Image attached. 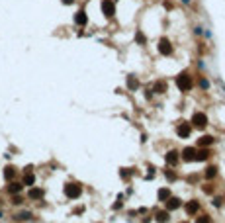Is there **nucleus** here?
Wrapping results in <instances>:
<instances>
[{
  "label": "nucleus",
  "mask_w": 225,
  "mask_h": 223,
  "mask_svg": "<svg viewBox=\"0 0 225 223\" xmlns=\"http://www.w3.org/2000/svg\"><path fill=\"white\" fill-rule=\"evenodd\" d=\"M176 84H178L180 90H190V88L194 86V80H192V76H190L188 72H180L178 76H176Z\"/></svg>",
  "instance_id": "obj_1"
},
{
  "label": "nucleus",
  "mask_w": 225,
  "mask_h": 223,
  "mask_svg": "<svg viewBox=\"0 0 225 223\" xmlns=\"http://www.w3.org/2000/svg\"><path fill=\"white\" fill-rule=\"evenodd\" d=\"M192 125H194V127H198V129H204V127L207 125L206 114H202V112H196V114H194V118H192Z\"/></svg>",
  "instance_id": "obj_2"
},
{
  "label": "nucleus",
  "mask_w": 225,
  "mask_h": 223,
  "mask_svg": "<svg viewBox=\"0 0 225 223\" xmlns=\"http://www.w3.org/2000/svg\"><path fill=\"white\" fill-rule=\"evenodd\" d=\"M65 194H67V198H78L80 194H82V188L78 186V184H67L65 186Z\"/></svg>",
  "instance_id": "obj_3"
},
{
  "label": "nucleus",
  "mask_w": 225,
  "mask_h": 223,
  "mask_svg": "<svg viewBox=\"0 0 225 223\" xmlns=\"http://www.w3.org/2000/svg\"><path fill=\"white\" fill-rule=\"evenodd\" d=\"M102 12L106 14L108 18H112V16L116 14V6H114L112 0H102Z\"/></svg>",
  "instance_id": "obj_4"
},
{
  "label": "nucleus",
  "mask_w": 225,
  "mask_h": 223,
  "mask_svg": "<svg viewBox=\"0 0 225 223\" xmlns=\"http://www.w3.org/2000/svg\"><path fill=\"white\" fill-rule=\"evenodd\" d=\"M159 51H161L162 55H170V53H172L170 41H168V39H161V41H159Z\"/></svg>",
  "instance_id": "obj_5"
},
{
  "label": "nucleus",
  "mask_w": 225,
  "mask_h": 223,
  "mask_svg": "<svg viewBox=\"0 0 225 223\" xmlns=\"http://www.w3.org/2000/svg\"><path fill=\"white\" fill-rule=\"evenodd\" d=\"M178 153L176 151H168L167 153V157H165V161H167V164L168 166H176V164H178Z\"/></svg>",
  "instance_id": "obj_6"
},
{
  "label": "nucleus",
  "mask_w": 225,
  "mask_h": 223,
  "mask_svg": "<svg viewBox=\"0 0 225 223\" xmlns=\"http://www.w3.org/2000/svg\"><path fill=\"white\" fill-rule=\"evenodd\" d=\"M196 147H186L184 151H182V161H194L196 158Z\"/></svg>",
  "instance_id": "obj_7"
},
{
  "label": "nucleus",
  "mask_w": 225,
  "mask_h": 223,
  "mask_svg": "<svg viewBox=\"0 0 225 223\" xmlns=\"http://www.w3.org/2000/svg\"><path fill=\"white\" fill-rule=\"evenodd\" d=\"M198 210H200V203L196 202V200H192V202L186 203V213H188V215H196Z\"/></svg>",
  "instance_id": "obj_8"
},
{
  "label": "nucleus",
  "mask_w": 225,
  "mask_h": 223,
  "mask_svg": "<svg viewBox=\"0 0 225 223\" xmlns=\"http://www.w3.org/2000/svg\"><path fill=\"white\" fill-rule=\"evenodd\" d=\"M190 131H192V127H190V123H182L176 127V133H178L180 137H188L190 135Z\"/></svg>",
  "instance_id": "obj_9"
},
{
  "label": "nucleus",
  "mask_w": 225,
  "mask_h": 223,
  "mask_svg": "<svg viewBox=\"0 0 225 223\" xmlns=\"http://www.w3.org/2000/svg\"><path fill=\"white\" fill-rule=\"evenodd\" d=\"M210 158V149H200L196 151V158L194 161H207Z\"/></svg>",
  "instance_id": "obj_10"
},
{
  "label": "nucleus",
  "mask_w": 225,
  "mask_h": 223,
  "mask_svg": "<svg viewBox=\"0 0 225 223\" xmlns=\"http://www.w3.org/2000/svg\"><path fill=\"white\" fill-rule=\"evenodd\" d=\"M180 208V200L178 198H168L167 200V210H178Z\"/></svg>",
  "instance_id": "obj_11"
},
{
  "label": "nucleus",
  "mask_w": 225,
  "mask_h": 223,
  "mask_svg": "<svg viewBox=\"0 0 225 223\" xmlns=\"http://www.w3.org/2000/svg\"><path fill=\"white\" fill-rule=\"evenodd\" d=\"M213 143V137L212 135H204L202 139H198V147H210Z\"/></svg>",
  "instance_id": "obj_12"
},
{
  "label": "nucleus",
  "mask_w": 225,
  "mask_h": 223,
  "mask_svg": "<svg viewBox=\"0 0 225 223\" xmlns=\"http://www.w3.org/2000/svg\"><path fill=\"white\" fill-rule=\"evenodd\" d=\"M27 196L32 198V200H41V198H43V190H41V188H32Z\"/></svg>",
  "instance_id": "obj_13"
},
{
  "label": "nucleus",
  "mask_w": 225,
  "mask_h": 223,
  "mask_svg": "<svg viewBox=\"0 0 225 223\" xmlns=\"http://www.w3.org/2000/svg\"><path fill=\"white\" fill-rule=\"evenodd\" d=\"M75 22H77L78 26H84L86 24V14L80 10V12H77V16H75Z\"/></svg>",
  "instance_id": "obj_14"
},
{
  "label": "nucleus",
  "mask_w": 225,
  "mask_h": 223,
  "mask_svg": "<svg viewBox=\"0 0 225 223\" xmlns=\"http://www.w3.org/2000/svg\"><path fill=\"white\" fill-rule=\"evenodd\" d=\"M137 86H139V80L135 79L133 74H131V76H127V88H129V90H135Z\"/></svg>",
  "instance_id": "obj_15"
},
{
  "label": "nucleus",
  "mask_w": 225,
  "mask_h": 223,
  "mask_svg": "<svg viewBox=\"0 0 225 223\" xmlns=\"http://www.w3.org/2000/svg\"><path fill=\"white\" fill-rule=\"evenodd\" d=\"M168 198H170V190H168V188H161V190H159V200H161V202H167Z\"/></svg>",
  "instance_id": "obj_16"
},
{
  "label": "nucleus",
  "mask_w": 225,
  "mask_h": 223,
  "mask_svg": "<svg viewBox=\"0 0 225 223\" xmlns=\"http://www.w3.org/2000/svg\"><path fill=\"white\" fill-rule=\"evenodd\" d=\"M153 92H159V94H162V92H167V82H157V84L153 86Z\"/></svg>",
  "instance_id": "obj_17"
},
{
  "label": "nucleus",
  "mask_w": 225,
  "mask_h": 223,
  "mask_svg": "<svg viewBox=\"0 0 225 223\" xmlns=\"http://www.w3.org/2000/svg\"><path fill=\"white\" fill-rule=\"evenodd\" d=\"M157 221H159V223H165V221H168V210H162V211H159V213H157Z\"/></svg>",
  "instance_id": "obj_18"
},
{
  "label": "nucleus",
  "mask_w": 225,
  "mask_h": 223,
  "mask_svg": "<svg viewBox=\"0 0 225 223\" xmlns=\"http://www.w3.org/2000/svg\"><path fill=\"white\" fill-rule=\"evenodd\" d=\"M20 190H22V184L20 182H12L10 186H8V192H10V194H18Z\"/></svg>",
  "instance_id": "obj_19"
},
{
  "label": "nucleus",
  "mask_w": 225,
  "mask_h": 223,
  "mask_svg": "<svg viewBox=\"0 0 225 223\" xmlns=\"http://www.w3.org/2000/svg\"><path fill=\"white\" fill-rule=\"evenodd\" d=\"M16 219H20V221H27V219H32V213H30V211H22V213L16 215Z\"/></svg>",
  "instance_id": "obj_20"
},
{
  "label": "nucleus",
  "mask_w": 225,
  "mask_h": 223,
  "mask_svg": "<svg viewBox=\"0 0 225 223\" xmlns=\"http://www.w3.org/2000/svg\"><path fill=\"white\" fill-rule=\"evenodd\" d=\"M215 174H217V168H215V166H207L206 168V178H213Z\"/></svg>",
  "instance_id": "obj_21"
},
{
  "label": "nucleus",
  "mask_w": 225,
  "mask_h": 223,
  "mask_svg": "<svg viewBox=\"0 0 225 223\" xmlns=\"http://www.w3.org/2000/svg\"><path fill=\"white\" fill-rule=\"evenodd\" d=\"M14 174H16V172H14V168H12V166H8L6 170H4V176H6L8 180H10V178H14Z\"/></svg>",
  "instance_id": "obj_22"
},
{
  "label": "nucleus",
  "mask_w": 225,
  "mask_h": 223,
  "mask_svg": "<svg viewBox=\"0 0 225 223\" xmlns=\"http://www.w3.org/2000/svg\"><path fill=\"white\" fill-rule=\"evenodd\" d=\"M33 180H35V178H33V174H26V176H24V184H27V186H32Z\"/></svg>",
  "instance_id": "obj_23"
},
{
  "label": "nucleus",
  "mask_w": 225,
  "mask_h": 223,
  "mask_svg": "<svg viewBox=\"0 0 225 223\" xmlns=\"http://www.w3.org/2000/svg\"><path fill=\"white\" fill-rule=\"evenodd\" d=\"M196 223H212V219H210L207 215H202V217H198V219H196Z\"/></svg>",
  "instance_id": "obj_24"
},
{
  "label": "nucleus",
  "mask_w": 225,
  "mask_h": 223,
  "mask_svg": "<svg viewBox=\"0 0 225 223\" xmlns=\"http://www.w3.org/2000/svg\"><path fill=\"white\" fill-rule=\"evenodd\" d=\"M165 174H167V176H168V180H174V178H176V174H174L172 170H167V172H165Z\"/></svg>",
  "instance_id": "obj_25"
},
{
  "label": "nucleus",
  "mask_w": 225,
  "mask_h": 223,
  "mask_svg": "<svg viewBox=\"0 0 225 223\" xmlns=\"http://www.w3.org/2000/svg\"><path fill=\"white\" fill-rule=\"evenodd\" d=\"M204 192H206V194H212V192H213V188L210 186V184H207V186H204Z\"/></svg>",
  "instance_id": "obj_26"
},
{
  "label": "nucleus",
  "mask_w": 225,
  "mask_h": 223,
  "mask_svg": "<svg viewBox=\"0 0 225 223\" xmlns=\"http://www.w3.org/2000/svg\"><path fill=\"white\" fill-rule=\"evenodd\" d=\"M137 41H139V43H145V37H143V33H137Z\"/></svg>",
  "instance_id": "obj_27"
},
{
  "label": "nucleus",
  "mask_w": 225,
  "mask_h": 223,
  "mask_svg": "<svg viewBox=\"0 0 225 223\" xmlns=\"http://www.w3.org/2000/svg\"><path fill=\"white\" fill-rule=\"evenodd\" d=\"M63 4H72V0H63Z\"/></svg>",
  "instance_id": "obj_28"
},
{
  "label": "nucleus",
  "mask_w": 225,
  "mask_h": 223,
  "mask_svg": "<svg viewBox=\"0 0 225 223\" xmlns=\"http://www.w3.org/2000/svg\"><path fill=\"white\" fill-rule=\"evenodd\" d=\"M182 2H184V4H190V2H192V0H182Z\"/></svg>",
  "instance_id": "obj_29"
}]
</instances>
